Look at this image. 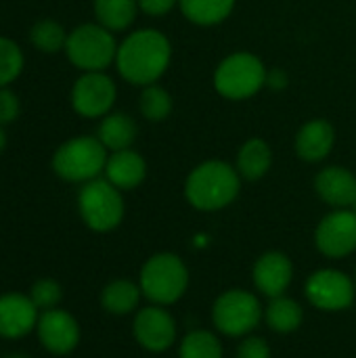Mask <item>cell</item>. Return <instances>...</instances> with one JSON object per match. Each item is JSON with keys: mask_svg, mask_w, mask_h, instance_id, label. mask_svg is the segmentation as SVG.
Here are the masks:
<instances>
[{"mask_svg": "<svg viewBox=\"0 0 356 358\" xmlns=\"http://www.w3.org/2000/svg\"><path fill=\"white\" fill-rule=\"evenodd\" d=\"M107 149L97 136H76L52 155V170L67 182H88L105 172Z\"/></svg>", "mask_w": 356, "mask_h": 358, "instance_id": "5b68a950", "label": "cell"}, {"mask_svg": "<svg viewBox=\"0 0 356 358\" xmlns=\"http://www.w3.org/2000/svg\"><path fill=\"white\" fill-rule=\"evenodd\" d=\"M141 113L149 122H164L172 113V96L166 88L151 84L143 88L141 94Z\"/></svg>", "mask_w": 356, "mask_h": 358, "instance_id": "4316f807", "label": "cell"}, {"mask_svg": "<svg viewBox=\"0 0 356 358\" xmlns=\"http://www.w3.org/2000/svg\"><path fill=\"white\" fill-rule=\"evenodd\" d=\"M355 212H356V203H355Z\"/></svg>", "mask_w": 356, "mask_h": 358, "instance_id": "d590c367", "label": "cell"}, {"mask_svg": "<svg viewBox=\"0 0 356 358\" xmlns=\"http://www.w3.org/2000/svg\"><path fill=\"white\" fill-rule=\"evenodd\" d=\"M315 245L327 258H346L356 250V212L334 210L315 229Z\"/></svg>", "mask_w": 356, "mask_h": 358, "instance_id": "8fae6325", "label": "cell"}, {"mask_svg": "<svg viewBox=\"0 0 356 358\" xmlns=\"http://www.w3.org/2000/svg\"><path fill=\"white\" fill-rule=\"evenodd\" d=\"M21 69H23L21 48L13 40L0 36V88H6L10 82H15Z\"/></svg>", "mask_w": 356, "mask_h": 358, "instance_id": "83f0119b", "label": "cell"}, {"mask_svg": "<svg viewBox=\"0 0 356 358\" xmlns=\"http://www.w3.org/2000/svg\"><path fill=\"white\" fill-rule=\"evenodd\" d=\"M266 86H271V88H275V90L285 88V86H287V73H285L283 69H279V67L271 69L269 76H266Z\"/></svg>", "mask_w": 356, "mask_h": 358, "instance_id": "d6a6232c", "label": "cell"}, {"mask_svg": "<svg viewBox=\"0 0 356 358\" xmlns=\"http://www.w3.org/2000/svg\"><path fill=\"white\" fill-rule=\"evenodd\" d=\"M78 210L84 224L94 233H109L124 220V199L107 178L84 182L78 195Z\"/></svg>", "mask_w": 356, "mask_h": 358, "instance_id": "52a82bcc", "label": "cell"}, {"mask_svg": "<svg viewBox=\"0 0 356 358\" xmlns=\"http://www.w3.org/2000/svg\"><path fill=\"white\" fill-rule=\"evenodd\" d=\"M262 319L264 308L248 289H229L220 294L212 306L214 327L229 338H243L252 334Z\"/></svg>", "mask_w": 356, "mask_h": 358, "instance_id": "ba28073f", "label": "cell"}, {"mask_svg": "<svg viewBox=\"0 0 356 358\" xmlns=\"http://www.w3.org/2000/svg\"><path fill=\"white\" fill-rule=\"evenodd\" d=\"M336 145V130L327 120H311L296 134V153L308 164L323 162Z\"/></svg>", "mask_w": 356, "mask_h": 358, "instance_id": "e0dca14e", "label": "cell"}, {"mask_svg": "<svg viewBox=\"0 0 356 358\" xmlns=\"http://www.w3.org/2000/svg\"><path fill=\"white\" fill-rule=\"evenodd\" d=\"M136 124L128 113H107L99 126V141L105 145L107 151H124L130 149L136 141Z\"/></svg>", "mask_w": 356, "mask_h": 358, "instance_id": "ffe728a7", "label": "cell"}, {"mask_svg": "<svg viewBox=\"0 0 356 358\" xmlns=\"http://www.w3.org/2000/svg\"><path fill=\"white\" fill-rule=\"evenodd\" d=\"M235 358H271V348L264 338L250 336L239 344Z\"/></svg>", "mask_w": 356, "mask_h": 358, "instance_id": "f546056e", "label": "cell"}, {"mask_svg": "<svg viewBox=\"0 0 356 358\" xmlns=\"http://www.w3.org/2000/svg\"><path fill=\"white\" fill-rule=\"evenodd\" d=\"M273 164V151L271 145L262 138H250L241 145L237 153V172L243 180H260Z\"/></svg>", "mask_w": 356, "mask_h": 358, "instance_id": "d6986e66", "label": "cell"}, {"mask_svg": "<svg viewBox=\"0 0 356 358\" xmlns=\"http://www.w3.org/2000/svg\"><path fill=\"white\" fill-rule=\"evenodd\" d=\"M269 69L252 52H233L225 57L214 71V88L229 101H245L266 86Z\"/></svg>", "mask_w": 356, "mask_h": 358, "instance_id": "277c9868", "label": "cell"}, {"mask_svg": "<svg viewBox=\"0 0 356 358\" xmlns=\"http://www.w3.org/2000/svg\"><path fill=\"white\" fill-rule=\"evenodd\" d=\"M254 285L266 298H279L287 292L294 279V264L283 252L262 254L252 271Z\"/></svg>", "mask_w": 356, "mask_h": 358, "instance_id": "9a60e30c", "label": "cell"}, {"mask_svg": "<svg viewBox=\"0 0 356 358\" xmlns=\"http://www.w3.org/2000/svg\"><path fill=\"white\" fill-rule=\"evenodd\" d=\"M19 99L13 90L8 88H0V124H8L15 122L19 115Z\"/></svg>", "mask_w": 356, "mask_h": 358, "instance_id": "4dcf8cb0", "label": "cell"}, {"mask_svg": "<svg viewBox=\"0 0 356 358\" xmlns=\"http://www.w3.org/2000/svg\"><path fill=\"white\" fill-rule=\"evenodd\" d=\"M264 321L275 334H294L304 321V310L287 296L271 298L269 306L264 308Z\"/></svg>", "mask_w": 356, "mask_h": 358, "instance_id": "44dd1931", "label": "cell"}, {"mask_svg": "<svg viewBox=\"0 0 356 358\" xmlns=\"http://www.w3.org/2000/svg\"><path fill=\"white\" fill-rule=\"evenodd\" d=\"M67 36H69V34H65L63 25L57 23V21H52V19H42V21H38V23L31 27V34H29L31 44H34L38 50L48 52V55L59 52L61 48H65Z\"/></svg>", "mask_w": 356, "mask_h": 358, "instance_id": "484cf974", "label": "cell"}, {"mask_svg": "<svg viewBox=\"0 0 356 358\" xmlns=\"http://www.w3.org/2000/svg\"><path fill=\"white\" fill-rule=\"evenodd\" d=\"M29 298L36 304V308L44 313V310H50V308H57V304L63 298V289L55 279H40V281H36L31 285Z\"/></svg>", "mask_w": 356, "mask_h": 358, "instance_id": "f1b7e54d", "label": "cell"}, {"mask_svg": "<svg viewBox=\"0 0 356 358\" xmlns=\"http://www.w3.org/2000/svg\"><path fill=\"white\" fill-rule=\"evenodd\" d=\"M241 191L237 168L220 159H208L191 170L185 182L187 201L199 212H218L231 206Z\"/></svg>", "mask_w": 356, "mask_h": 358, "instance_id": "7a4b0ae2", "label": "cell"}, {"mask_svg": "<svg viewBox=\"0 0 356 358\" xmlns=\"http://www.w3.org/2000/svg\"><path fill=\"white\" fill-rule=\"evenodd\" d=\"M355 281H356V279H355Z\"/></svg>", "mask_w": 356, "mask_h": 358, "instance_id": "8d00e7d4", "label": "cell"}, {"mask_svg": "<svg viewBox=\"0 0 356 358\" xmlns=\"http://www.w3.org/2000/svg\"><path fill=\"white\" fill-rule=\"evenodd\" d=\"M118 96L113 80L103 71H84L71 88V107L82 117H105Z\"/></svg>", "mask_w": 356, "mask_h": 358, "instance_id": "30bf717a", "label": "cell"}, {"mask_svg": "<svg viewBox=\"0 0 356 358\" xmlns=\"http://www.w3.org/2000/svg\"><path fill=\"white\" fill-rule=\"evenodd\" d=\"M180 13L195 25H218L235 8V0H178Z\"/></svg>", "mask_w": 356, "mask_h": 358, "instance_id": "603a6c76", "label": "cell"}, {"mask_svg": "<svg viewBox=\"0 0 356 358\" xmlns=\"http://www.w3.org/2000/svg\"><path fill=\"white\" fill-rule=\"evenodd\" d=\"M172 61V44L159 29H136L118 46L115 67L134 86L155 84Z\"/></svg>", "mask_w": 356, "mask_h": 358, "instance_id": "6da1fadb", "label": "cell"}, {"mask_svg": "<svg viewBox=\"0 0 356 358\" xmlns=\"http://www.w3.org/2000/svg\"><path fill=\"white\" fill-rule=\"evenodd\" d=\"M134 340L147 352H166L176 342V321L164 306H147L132 323Z\"/></svg>", "mask_w": 356, "mask_h": 358, "instance_id": "7c38bea8", "label": "cell"}, {"mask_svg": "<svg viewBox=\"0 0 356 358\" xmlns=\"http://www.w3.org/2000/svg\"><path fill=\"white\" fill-rule=\"evenodd\" d=\"M138 0H94L97 21L109 31H122L136 19Z\"/></svg>", "mask_w": 356, "mask_h": 358, "instance_id": "cb8c5ba5", "label": "cell"}, {"mask_svg": "<svg viewBox=\"0 0 356 358\" xmlns=\"http://www.w3.org/2000/svg\"><path fill=\"white\" fill-rule=\"evenodd\" d=\"M141 287L128 279H118L105 285L101 292V306L115 317H124L136 310L138 300H141Z\"/></svg>", "mask_w": 356, "mask_h": 358, "instance_id": "7402d4cb", "label": "cell"}, {"mask_svg": "<svg viewBox=\"0 0 356 358\" xmlns=\"http://www.w3.org/2000/svg\"><path fill=\"white\" fill-rule=\"evenodd\" d=\"M4 358H29V357H25V355H21V352H10V355H6Z\"/></svg>", "mask_w": 356, "mask_h": 358, "instance_id": "e575fe53", "label": "cell"}, {"mask_svg": "<svg viewBox=\"0 0 356 358\" xmlns=\"http://www.w3.org/2000/svg\"><path fill=\"white\" fill-rule=\"evenodd\" d=\"M105 176L120 191H130V189H136L145 180L147 164L143 155L132 149L111 151L105 164Z\"/></svg>", "mask_w": 356, "mask_h": 358, "instance_id": "ac0fdd59", "label": "cell"}, {"mask_svg": "<svg viewBox=\"0 0 356 358\" xmlns=\"http://www.w3.org/2000/svg\"><path fill=\"white\" fill-rule=\"evenodd\" d=\"M67 59L82 71H105L115 63L118 42L101 23H84L67 36Z\"/></svg>", "mask_w": 356, "mask_h": 358, "instance_id": "8992f818", "label": "cell"}, {"mask_svg": "<svg viewBox=\"0 0 356 358\" xmlns=\"http://www.w3.org/2000/svg\"><path fill=\"white\" fill-rule=\"evenodd\" d=\"M178 358H222V344L212 331L195 329L180 340Z\"/></svg>", "mask_w": 356, "mask_h": 358, "instance_id": "d4e9b609", "label": "cell"}, {"mask_svg": "<svg viewBox=\"0 0 356 358\" xmlns=\"http://www.w3.org/2000/svg\"><path fill=\"white\" fill-rule=\"evenodd\" d=\"M36 331H38L40 344L50 355H57V357L69 355L80 344V325H78V321L69 313L59 310V308L44 310L40 315V319H38Z\"/></svg>", "mask_w": 356, "mask_h": 358, "instance_id": "4fadbf2b", "label": "cell"}, {"mask_svg": "<svg viewBox=\"0 0 356 358\" xmlns=\"http://www.w3.org/2000/svg\"><path fill=\"white\" fill-rule=\"evenodd\" d=\"M138 287L155 306L176 304L189 287V268L183 258L172 252L155 254L143 264Z\"/></svg>", "mask_w": 356, "mask_h": 358, "instance_id": "3957f363", "label": "cell"}, {"mask_svg": "<svg viewBox=\"0 0 356 358\" xmlns=\"http://www.w3.org/2000/svg\"><path fill=\"white\" fill-rule=\"evenodd\" d=\"M315 191L336 210L355 208L356 176L344 166H327L315 176Z\"/></svg>", "mask_w": 356, "mask_h": 358, "instance_id": "2e32d148", "label": "cell"}, {"mask_svg": "<svg viewBox=\"0 0 356 358\" xmlns=\"http://www.w3.org/2000/svg\"><path fill=\"white\" fill-rule=\"evenodd\" d=\"M4 147H6V134H4V130H2V126H0V153H2Z\"/></svg>", "mask_w": 356, "mask_h": 358, "instance_id": "836d02e7", "label": "cell"}, {"mask_svg": "<svg viewBox=\"0 0 356 358\" xmlns=\"http://www.w3.org/2000/svg\"><path fill=\"white\" fill-rule=\"evenodd\" d=\"M355 281L336 268L315 271L304 285L308 302L325 313H340L353 306L355 302Z\"/></svg>", "mask_w": 356, "mask_h": 358, "instance_id": "9c48e42d", "label": "cell"}, {"mask_svg": "<svg viewBox=\"0 0 356 358\" xmlns=\"http://www.w3.org/2000/svg\"><path fill=\"white\" fill-rule=\"evenodd\" d=\"M38 319V308L29 296L19 292L0 296V338L19 340L36 329Z\"/></svg>", "mask_w": 356, "mask_h": 358, "instance_id": "5bb4252c", "label": "cell"}, {"mask_svg": "<svg viewBox=\"0 0 356 358\" xmlns=\"http://www.w3.org/2000/svg\"><path fill=\"white\" fill-rule=\"evenodd\" d=\"M176 4H178V0H138V8L149 17H164Z\"/></svg>", "mask_w": 356, "mask_h": 358, "instance_id": "1f68e13d", "label": "cell"}]
</instances>
